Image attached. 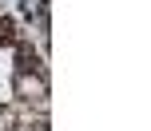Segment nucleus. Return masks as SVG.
Masks as SVG:
<instances>
[{"label":"nucleus","mask_w":151,"mask_h":131,"mask_svg":"<svg viewBox=\"0 0 151 131\" xmlns=\"http://www.w3.org/2000/svg\"><path fill=\"white\" fill-rule=\"evenodd\" d=\"M16 64H20V72H44V68H40V56L32 52L28 44H20V48H16Z\"/></svg>","instance_id":"f257e3e1"},{"label":"nucleus","mask_w":151,"mask_h":131,"mask_svg":"<svg viewBox=\"0 0 151 131\" xmlns=\"http://www.w3.org/2000/svg\"><path fill=\"white\" fill-rule=\"evenodd\" d=\"M12 40H16V24L8 16H0V44H12Z\"/></svg>","instance_id":"f03ea898"}]
</instances>
